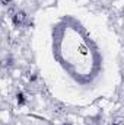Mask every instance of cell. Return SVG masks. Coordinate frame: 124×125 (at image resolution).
<instances>
[{"mask_svg":"<svg viewBox=\"0 0 124 125\" xmlns=\"http://www.w3.org/2000/svg\"><path fill=\"white\" fill-rule=\"evenodd\" d=\"M25 19H26V16H25L24 12H16V13L13 15V23H15L16 26H22L24 22H25Z\"/></svg>","mask_w":124,"mask_h":125,"instance_id":"cell-1","label":"cell"}]
</instances>
